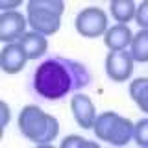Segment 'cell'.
Listing matches in <instances>:
<instances>
[{"label": "cell", "mask_w": 148, "mask_h": 148, "mask_svg": "<svg viewBox=\"0 0 148 148\" xmlns=\"http://www.w3.org/2000/svg\"><path fill=\"white\" fill-rule=\"evenodd\" d=\"M28 61L24 50H22L21 43H8L2 48V54H0V67H2L4 72L8 74H17L24 69V65Z\"/></svg>", "instance_id": "obj_8"}, {"label": "cell", "mask_w": 148, "mask_h": 148, "mask_svg": "<svg viewBox=\"0 0 148 148\" xmlns=\"http://www.w3.org/2000/svg\"><path fill=\"white\" fill-rule=\"evenodd\" d=\"M148 80L146 78H137V80L132 82L130 85V96L133 98L135 104H139V108L143 111H148Z\"/></svg>", "instance_id": "obj_14"}, {"label": "cell", "mask_w": 148, "mask_h": 148, "mask_svg": "<svg viewBox=\"0 0 148 148\" xmlns=\"http://www.w3.org/2000/svg\"><path fill=\"white\" fill-rule=\"evenodd\" d=\"M18 4H21V0H13V2H2V4H0V8H2V9H9V8H17Z\"/></svg>", "instance_id": "obj_19"}, {"label": "cell", "mask_w": 148, "mask_h": 148, "mask_svg": "<svg viewBox=\"0 0 148 148\" xmlns=\"http://www.w3.org/2000/svg\"><path fill=\"white\" fill-rule=\"evenodd\" d=\"M65 4L61 0H30L28 2V21L35 34L52 35L61 26Z\"/></svg>", "instance_id": "obj_3"}, {"label": "cell", "mask_w": 148, "mask_h": 148, "mask_svg": "<svg viewBox=\"0 0 148 148\" xmlns=\"http://www.w3.org/2000/svg\"><path fill=\"white\" fill-rule=\"evenodd\" d=\"M71 109L74 113V119L83 130H91L95 124V104L87 95H74L71 100Z\"/></svg>", "instance_id": "obj_9"}, {"label": "cell", "mask_w": 148, "mask_h": 148, "mask_svg": "<svg viewBox=\"0 0 148 148\" xmlns=\"http://www.w3.org/2000/svg\"><path fill=\"white\" fill-rule=\"evenodd\" d=\"M26 21L18 11H6L0 18V39L4 43H17L26 34Z\"/></svg>", "instance_id": "obj_7"}, {"label": "cell", "mask_w": 148, "mask_h": 148, "mask_svg": "<svg viewBox=\"0 0 148 148\" xmlns=\"http://www.w3.org/2000/svg\"><path fill=\"white\" fill-rule=\"evenodd\" d=\"M22 50H24L26 58L28 59H37L41 56H45L46 48H48V43H46L45 35L41 34H35V32H30V34H24L18 39Z\"/></svg>", "instance_id": "obj_10"}, {"label": "cell", "mask_w": 148, "mask_h": 148, "mask_svg": "<svg viewBox=\"0 0 148 148\" xmlns=\"http://www.w3.org/2000/svg\"><path fill=\"white\" fill-rule=\"evenodd\" d=\"M106 72L113 82H124L133 72V59L126 50H115L106 58Z\"/></svg>", "instance_id": "obj_6"}, {"label": "cell", "mask_w": 148, "mask_h": 148, "mask_svg": "<svg viewBox=\"0 0 148 148\" xmlns=\"http://www.w3.org/2000/svg\"><path fill=\"white\" fill-rule=\"evenodd\" d=\"M135 2L132 0H113L111 2V15H113L115 21L119 22H130L133 17H135Z\"/></svg>", "instance_id": "obj_13"}, {"label": "cell", "mask_w": 148, "mask_h": 148, "mask_svg": "<svg viewBox=\"0 0 148 148\" xmlns=\"http://www.w3.org/2000/svg\"><path fill=\"white\" fill-rule=\"evenodd\" d=\"M76 30L83 37H100L108 32V17L100 8H85L76 15Z\"/></svg>", "instance_id": "obj_5"}, {"label": "cell", "mask_w": 148, "mask_h": 148, "mask_svg": "<svg viewBox=\"0 0 148 148\" xmlns=\"http://www.w3.org/2000/svg\"><path fill=\"white\" fill-rule=\"evenodd\" d=\"M0 109H2V128H6L8 120H9V109L6 102H0Z\"/></svg>", "instance_id": "obj_18"}, {"label": "cell", "mask_w": 148, "mask_h": 148, "mask_svg": "<svg viewBox=\"0 0 148 148\" xmlns=\"http://www.w3.org/2000/svg\"><path fill=\"white\" fill-rule=\"evenodd\" d=\"M18 130L26 139L37 145H48L59 133V124L52 115L37 106H26L18 115Z\"/></svg>", "instance_id": "obj_2"}, {"label": "cell", "mask_w": 148, "mask_h": 148, "mask_svg": "<svg viewBox=\"0 0 148 148\" xmlns=\"http://www.w3.org/2000/svg\"><path fill=\"white\" fill-rule=\"evenodd\" d=\"M106 46L111 48V52L115 50H124L126 46L132 43V30L126 24H115L113 28H109L106 32Z\"/></svg>", "instance_id": "obj_11"}, {"label": "cell", "mask_w": 148, "mask_h": 148, "mask_svg": "<svg viewBox=\"0 0 148 148\" xmlns=\"http://www.w3.org/2000/svg\"><path fill=\"white\" fill-rule=\"evenodd\" d=\"M95 133L102 141H108L115 146H124L130 143L133 132V124L128 119L120 117L113 111H106L100 117L95 119Z\"/></svg>", "instance_id": "obj_4"}, {"label": "cell", "mask_w": 148, "mask_h": 148, "mask_svg": "<svg viewBox=\"0 0 148 148\" xmlns=\"http://www.w3.org/2000/svg\"><path fill=\"white\" fill-rule=\"evenodd\" d=\"M130 46H132L130 56H132L133 61L145 63L146 59H148V32L146 30H141L137 35H133Z\"/></svg>", "instance_id": "obj_12"}, {"label": "cell", "mask_w": 148, "mask_h": 148, "mask_svg": "<svg viewBox=\"0 0 148 148\" xmlns=\"http://www.w3.org/2000/svg\"><path fill=\"white\" fill-rule=\"evenodd\" d=\"M132 137L135 139V143L139 146L148 145V120H139L137 124H133Z\"/></svg>", "instance_id": "obj_15"}, {"label": "cell", "mask_w": 148, "mask_h": 148, "mask_svg": "<svg viewBox=\"0 0 148 148\" xmlns=\"http://www.w3.org/2000/svg\"><path fill=\"white\" fill-rule=\"evenodd\" d=\"M61 146L63 148H96L98 145L96 143H91V141H85V139H82V137H76V135H71V137H67V139H63V143H61Z\"/></svg>", "instance_id": "obj_16"}, {"label": "cell", "mask_w": 148, "mask_h": 148, "mask_svg": "<svg viewBox=\"0 0 148 148\" xmlns=\"http://www.w3.org/2000/svg\"><path fill=\"white\" fill-rule=\"evenodd\" d=\"M146 11H148V4L146 2H143L141 6L135 9V21L139 22V26H141L143 30H146V26H148V15H146Z\"/></svg>", "instance_id": "obj_17"}, {"label": "cell", "mask_w": 148, "mask_h": 148, "mask_svg": "<svg viewBox=\"0 0 148 148\" xmlns=\"http://www.w3.org/2000/svg\"><path fill=\"white\" fill-rule=\"evenodd\" d=\"M92 80L85 65L61 56L45 59L35 69L32 89L43 100H61L69 92L89 85Z\"/></svg>", "instance_id": "obj_1"}]
</instances>
